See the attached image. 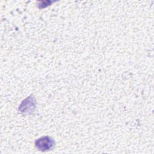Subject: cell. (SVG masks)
Returning a JSON list of instances; mask_svg holds the SVG:
<instances>
[{
    "mask_svg": "<svg viewBox=\"0 0 154 154\" xmlns=\"http://www.w3.org/2000/svg\"><path fill=\"white\" fill-rule=\"evenodd\" d=\"M54 140L48 137H45L38 139L35 141L36 147L41 150H47L54 146Z\"/></svg>",
    "mask_w": 154,
    "mask_h": 154,
    "instance_id": "obj_1",
    "label": "cell"
}]
</instances>
